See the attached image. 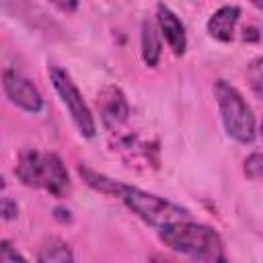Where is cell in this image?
<instances>
[{
  "instance_id": "obj_14",
  "label": "cell",
  "mask_w": 263,
  "mask_h": 263,
  "mask_svg": "<svg viewBox=\"0 0 263 263\" xmlns=\"http://www.w3.org/2000/svg\"><path fill=\"white\" fill-rule=\"evenodd\" d=\"M245 175L251 181H259L261 179V175H263V158H261V152L259 150L251 152L245 158Z\"/></svg>"
},
{
  "instance_id": "obj_6",
  "label": "cell",
  "mask_w": 263,
  "mask_h": 263,
  "mask_svg": "<svg viewBox=\"0 0 263 263\" xmlns=\"http://www.w3.org/2000/svg\"><path fill=\"white\" fill-rule=\"evenodd\" d=\"M115 134V142H113V150L119 152V156L123 158V162L132 168H158V146L150 144L142 138H138L136 134H121V129L111 132Z\"/></svg>"
},
{
  "instance_id": "obj_15",
  "label": "cell",
  "mask_w": 263,
  "mask_h": 263,
  "mask_svg": "<svg viewBox=\"0 0 263 263\" xmlns=\"http://www.w3.org/2000/svg\"><path fill=\"white\" fill-rule=\"evenodd\" d=\"M12 261H27V257L18 253L10 240H0V263H12Z\"/></svg>"
},
{
  "instance_id": "obj_13",
  "label": "cell",
  "mask_w": 263,
  "mask_h": 263,
  "mask_svg": "<svg viewBox=\"0 0 263 263\" xmlns=\"http://www.w3.org/2000/svg\"><path fill=\"white\" fill-rule=\"evenodd\" d=\"M261 64H263V60H261V58H255V60L247 66V80H249V84H251V88H253V92H255L257 99L261 97V84H263Z\"/></svg>"
},
{
  "instance_id": "obj_11",
  "label": "cell",
  "mask_w": 263,
  "mask_h": 263,
  "mask_svg": "<svg viewBox=\"0 0 263 263\" xmlns=\"http://www.w3.org/2000/svg\"><path fill=\"white\" fill-rule=\"evenodd\" d=\"M140 45H142V60L148 68H156L160 62L162 53V43H160V33L158 27L152 18L142 21V35H140Z\"/></svg>"
},
{
  "instance_id": "obj_18",
  "label": "cell",
  "mask_w": 263,
  "mask_h": 263,
  "mask_svg": "<svg viewBox=\"0 0 263 263\" xmlns=\"http://www.w3.org/2000/svg\"><path fill=\"white\" fill-rule=\"evenodd\" d=\"M242 39L247 41H257L259 39V29L257 27H245V35H242Z\"/></svg>"
},
{
  "instance_id": "obj_17",
  "label": "cell",
  "mask_w": 263,
  "mask_h": 263,
  "mask_svg": "<svg viewBox=\"0 0 263 263\" xmlns=\"http://www.w3.org/2000/svg\"><path fill=\"white\" fill-rule=\"evenodd\" d=\"M60 12H66V14H70V12H76V8H78V0H49Z\"/></svg>"
},
{
  "instance_id": "obj_19",
  "label": "cell",
  "mask_w": 263,
  "mask_h": 263,
  "mask_svg": "<svg viewBox=\"0 0 263 263\" xmlns=\"http://www.w3.org/2000/svg\"><path fill=\"white\" fill-rule=\"evenodd\" d=\"M53 216H55V220H60V222H70V220H72L70 212L64 210V208H55V210H53Z\"/></svg>"
},
{
  "instance_id": "obj_16",
  "label": "cell",
  "mask_w": 263,
  "mask_h": 263,
  "mask_svg": "<svg viewBox=\"0 0 263 263\" xmlns=\"http://www.w3.org/2000/svg\"><path fill=\"white\" fill-rule=\"evenodd\" d=\"M18 216V203L10 197H0V220H14Z\"/></svg>"
},
{
  "instance_id": "obj_5",
  "label": "cell",
  "mask_w": 263,
  "mask_h": 263,
  "mask_svg": "<svg viewBox=\"0 0 263 263\" xmlns=\"http://www.w3.org/2000/svg\"><path fill=\"white\" fill-rule=\"evenodd\" d=\"M49 74V80L58 92V97L62 99V103L66 105L76 129L80 132V136L84 138H95L97 134V123H95V117L86 105V101L82 99L78 86L74 84V80L70 78V74L66 70H62L60 66H49L47 70Z\"/></svg>"
},
{
  "instance_id": "obj_2",
  "label": "cell",
  "mask_w": 263,
  "mask_h": 263,
  "mask_svg": "<svg viewBox=\"0 0 263 263\" xmlns=\"http://www.w3.org/2000/svg\"><path fill=\"white\" fill-rule=\"evenodd\" d=\"M158 238L171 251L189 257L193 261H205V263L226 261L224 240L218 234V230L208 224L191 222V218L160 226Z\"/></svg>"
},
{
  "instance_id": "obj_1",
  "label": "cell",
  "mask_w": 263,
  "mask_h": 263,
  "mask_svg": "<svg viewBox=\"0 0 263 263\" xmlns=\"http://www.w3.org/2000/svg\"><path fill=\"white\" fill-rule=\"evenodd\" d=\"M78 173L88 187H92L95 191H99L103 195L117 197L119 201H123V205L132 214H136L140 220H144L146 224H150L154 228H160V226L177 222V220L191 218L187 208H181L179 203H173L160 195H154V193L142 191L138 187L125 185L121 181H115L103 173H97L95 168H90L86 164H78Z\"/></svg>"
},
{
  "instance_id": "obj_21",
  "label": "cell",
  "mask_w": 263,
  "mask_h": 263,
  "mask_svg": "<svg viewBox=\"0 0 263 263\" xmlns=\"http://www.w3.org/2000/svg\"><path fill=\"white\" fill-rule=\"evenodd\" d=\"M251 2H253V6H257V8L261 6V0H251Z\"/></svg>"
},
{
  "instance_id": "obj_4",
  "label": "cell",
  "mask_w": 263,
  "mask_h": 263,
  "mask_svg": "<svg viewBox=\"0 0 263 263\" xmlns=\"http://www.w3.org/2000/svg\"><path fill=\"white\" fill-rule=\"evenodd\" d=\"M214 97L226 134L238 144H253L257 138V121L245 97L226 80L214 82Z\"/></svg>"
},
{
  "instance_id": "obj_8",
  "label": "cell",
  "mask_w": 263,
  "mask_h": 263,
  "mask_svg": "<svg viewBox=\"0 0 263 263\" xmlns=\"http://www.w3.org/2000/svg\"><path fill=\"white\" fill-rule=\"evenodd\" d=\"M97 109H99L101 123L109 132L121 129V125L129 117V103L121 92V88L113 84H107L101 88V92L97 95Z\"/></svg>"
},
{
  "instance_id": "obj_12",
  "label": "cell",
  "mask_w": 263,
  "mask_h": 263,
  "mask_svg": "<svg viewBox=\"0 0 263 263\" xmlns=\"http://www.w3.org/2000/svg\"><path fill=\"white\" fill-rule=\"evenodd\" d=\"M74 259L68 242L60 240V238H49L41 245L39 253H37V261L41 263H70Z\"/></svg>"
},
{
  "instance_id": "obj_20",
  "label": "cell",
  "mask_w": 263,
  "mask_h": 263,
  "mask_svg": "<svg viewBox=\"0 0 263 263\" xmlns=\"http://www.w3.org/2000/svg\"><path fill=\"white\" fill-rule=\"evenodd\" d=\"M4 187H6V181H4V177H2V175H0V191H2V189H4Z\"/></svg>"
},
{
  "instance_id": "obj_3",
  "label": "cell",
  "mask_w": 263,
  "mask_h": 263,
  "mask_svg": "<svg viewBox=\"0 0 263 263\" xmlns=\"http://www.w3.org/2000/svg\"><path fill=\"white\" fill-rule=\"evenodd\" d=\"M14 175L23 185L43 189L53 197H66L72 189L66 164L55 152H39L33 148L23 150L18 154Z\"/></svg>"
},
{
  "instance_id": "obj_9",
  "label": "cell",
  "mask_w": 263,
  "mask_h": 263,
  "mask_svg": "<svg viewBox=\"0 0 263 263\" xmlns=\"http://www.w3.org/2000/svg\"><path fill=\"white\" fill-rule=\"evenodd\" d=\"M156 27L158 33L164 37V41L168 43L171 51L181 58L187 49V33H185V25L181 23V18L166 6V4H158L156 6Z\"/></svg>"
},
{
  "instance_id": "obj_7",
  "label": "cell",
  "mask_w": 263,
  "mask_h": 263,
  "mask_svg": "<svg viewBox=\"0 0 263 263\" xmlns=\"http://www.w3.org/2000/svg\"><path fill=\"white\" fill-rule=\"evenodd\" d=\"M2 88L12 105L27 113H39L43 109V97L39 88L21 72L4 70L2 72Z\"/></svg>"
},
{
  "instance_id": "obj_10",
  "label": "cell",
  "mask_w": 263,
  "mask_h": 263,
  "mask_svg": "<svg viewBox=\"0 0 263 263\" xmlns=\"http://www.w3.org/2000/svg\"><path fill=\"white\" fill-rule=\"evenodd\" d=\"M238 16H240V8L236 4H226V6H220L210 18H208V33L212 39L220 41V43H228L232 41L234 37V27L238 23Z\"/></svg>"
}]
</instances>
